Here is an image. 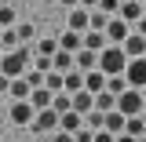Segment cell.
Listing matches in <instances>:
<instances>
[{
    "instance_id": "24",
    "label": "cell",
    "mask_w": 146,
    "mask_h": 142,
    "mask_svg": "<svg viewBox=\"0 0 146 142\" xmlns=\"http://www.w3.org/2000/svg\"><path fill=\"white\" fill-rule=\"evenodd\" d=\"M124 131H128V135H146V117H143V113H135V117H128Z\"/></svg>"
},
{
    "instance_id": "14",
    "label": "cell",
    "mask_w": 146,
    "mask_h": 142,
    "mask_svg": "<svg viewBox=\"0 0 146 142\" xmlns=\"http://www.w3.org/2000/svg\"><path fill=\"white\" fill-rule=\"evenodd\" d=\"M121 18H128V22H139V18L146 15L143 11V0H121V11H117Z\"/></svg>"
},
{
    "instance_id": "29",
    "label": "cell",
    "mask_w": 146,
    "mask_h": 142,
    "mask_svg": "<svg viewBox=\"0 0 146 142\" xmlns=\"http://www.w3.org/2000/svg\"><path fill=\"white\" fill-rule=\"evenodd\" d=\"M99 11H106V15H117V11H121V0H99Z\"/></svg>"
},
{
    "instance_id": "2",
    "label": "cell",
    "mask_w": 146,
    "mask_h": 142,
    "mask_svg": "<svg viewBox=\"0 0 146 142\" xmlns=\"http://www.w3.org/2000/svg\"><path fill=\"white\" fill-rule=\"evenodd\" d=\"M99 69L106 73V77L124 73V69H128V51L121 48V44H106V48L99 51Z\"/></svg>"
},
{
    "instance_id": "12",
    "label": "cell",
    "mask_w": 146,
    "mask_h": 142,
    "mask_svg": "<svg viewBox=\"0 0 146 142\" xmlns=\"http://www.w3.org/2000/svg\"><path fill=\"white\" fill-rule=\"evenodd\" d=\"M51 62H55V69H58V73H70L73 66H77V51H66V48H58V51L51 55Z\"/></svg>"
},
{
    "instance_id": "22",
    "label": "cell",
    "mask_w": 146,
    "mask_h": 142,
    "mask_svg": "<svg viewBox=\"0 0 146 142\" xmlns=\"http://www.w3.org/2000/svg\"><path fill=\"white\" fill-rule=\"evenodd\" d=\"M0 40H4V48H18V44H22L18 26H0Z\"/></svg>"
},
{
    "instance_id": "19",
    "label": "cell",
    "mask_w": 146,
    "mask_h": 142,
    "mask_svg": "<svg viewBox=\"0 0 146 142\" xmlns=\"http://www.w3.org/2000/svg\"><path fill=\"white\" fill-rule=\"evenodd\" d=\"M51 98H55V91H51V88H44V84H40V88H33V91H29V102H33L36 109L51 106Z\"/></svg>"
},
{
    "instance_id": "3",
    "label": "cell",
    "mask_w": 146,
    "mask_h": 142,
    "mask_svg": "<svg viewBox=\"0 0 146 142\" xmlns=\"http://www.w3.org/2000/svg\"><path fill=\"white\" fill-rule=\"evenodd\" d=\"M117 109H121L124 117L143 113V109H146V95H143V88H124L121 95H117Z\"/></svg>"
},
{
    "instance_id": "13",
    "label": "cell",
    "mask_w": 146,
    "mask_h": 142,
    "mask_svg": "<svg viewBox=\"0 0 146 142\" xmlns=\"http://www.w3.org/2000/svg\"><path fill=\"white\" fill-rule=\"evenodd\" d=\"M58 48H66V51H80V48H84V33H77V29L66 26V33L58 36Z\"/></svg>"
},
{
    "instance_id": "25",
    "label": "cell",
    "mask_w": 146,
    "mask_h": 142,
    "mask_svg": "<svg viewBox=\"0 0 146 142\" xmlns=\"http://www.w3.org/2000/svg\"><path fill=\"white\" fill-rule=\"evenodd\" d=\"M84 124L95 127V131H99V127H106V113H102V109H91V113H84Z\"/></svg>"
},
{
    "instance_id": "28",
    "label": "cell",
    "mask_w": 146,
    "mask_h": 142,
    "mask_svg": "<svg viewBox=\"0 0 146 142\" xmlns=\"http://www.w3.org/2000/svg\"><path fill=\"white\" fill-rule=\"evenodd\" d=\"M0 26H15V4H0Z\"/></svg>"
},
{
    "instance_id": "34",
    "label": "cell",
    "mask_w": 146,
    "mask_h": 142,
    "mask_svg": "<svg viewBox=\"0 0 146 142\" xmlns=\"http://www.w3.org/2000/svg\"><path fill=\"white\" fill-rule=\"evenodd\" d=\"M117 142H139V135H128V131H121V135H117Z\"/></svg>"
},
{
    "instance_id": "36",
    "label": "cell",
    "mask_w": 146,
    "mask_h": 142,
    "mask_svg": "<svg viewBox=\"0 0 146 142\" xmlns=\"http://www.w3.org/2000/svg\"><path fill=\"white\" fill-rule=\"evenodd\" d=\"M58 4H62V7H77L80 0H58Z\"/></svg>"
},
{
    "instance_id": "20",
    "label": "cell",
    "mask_w": 146,
    "mask_h": 142,
    "mask_svg": "<svg viewBox=\"0 0 146 142\" xmlns=\"http://www.w3.org/2000/svg\"><path fill=\"white\" fill-rule=\"evenodd\" d=\"M124 124H128V117L121 113V109H110V113H106V127L113 131V135H121V131H124Z\"/></svg>"
},
{
    "instance_id": "5",
    "label": "cell",
    "mask_w": 146,
    "mask_h": 142,
    "mask_svg": "<svg viewBox=\"0 0 146 142\" xmlns=\"http://www.w3.org/2000/svg\"><path fill=\"white\" fill-rule=\"evenodd\" d=\"M58 117H62V113H58L55 106H44V109H36V117L29 120V127H33L36 135H40V131L51 135V131H58Z\"/></svg>"
},
{
    "instance_id": "39",
    "label": "cell",
    "mask_w": 146,
    "mask_h": 142,
    "mask_svg": "<svg viewBox=\"0 0 146 142\" xmlns=\"http://www.w3.org/2000/svg\"><path fill=\"white\" fill-rule=\"evenodd\" d=\"M139 142H146V135H139Z\"/></svg>"
},
{
    "instance_id": "26",
    "label": "cell",
    "mask_w": 146,
    "mask_h": 142,
    "mask_svg": "<svg viewBox=\"0 0 146 142\" xmlns=\"http://www.w3.org/2000/svg\"><path fill=\"white\" fill-rule=\"evenodd\" d=\"M110 18H113V15L99 11V7H91V29H106V26H110Z\"/></svg>"
},
{
    "instance_id": "40",
    "label": "cell",
    "mask_w": 146,
    "mask_h": 142,
    "mask_svg": "<svg viewBox=\"0 0 146 142\" xmlns=\"http://www.w3.org/2000/svg\"><path fill=\"white\" fill-rule=\"evenodd\" d=\"M143 95H146V88H143Z\"/></svg>"
},
{
    "instance_id": "11",
    "label": "cell",
    "mask_w": 146,
    "mask_h": 142,
    "mask_svg": "<svg viewBox=\"0 0 146 142\" xmlns=\"http://www.w3.org/2000/svg\"><path fill=\"white\" fill-rule=\"evenodd\" d=\"M84 88H88L91 95H99V91H106V73L99 69V66H95V69H88V73H84Z\"/></svg>"
},
{
    "instance_id": "1",
    "label": "cell",
    "mask_w": 146,
    "mask_h": 142,
    "mask_svg": "<svg viewBox=\"0 0 146 142\" xmlns=\"http://www.w3.org/2000/svg\"><path fill=\"white\" fill-rule=\"evenodd\" d=\"M29 62H33V51L29 48H7V51L0 55V73H7V77H22V73L29 69Z\"/></svg>"
},
{
    "instance_id": "21",
    "label": "cell",
    "mask_w": 146,
    "mask_h": 142,
    "mask_svg": "<svg viewBox=\"0 0 146 142\" xmlns=\"http://www.w3.org/2000/svg\"><path fill=\"white\" fill-rule=\"evenodd\" d=\"M95 109H102V113H110V109H117V95H113V91H99V95H95Z\"/></svg>"
},
{
    "instance_id": "6",
    "label": "cell",
    "mask_w": 146,
    "mask_h": 142,
    "mask_svg": "<svg viewBox=\"0 0 146 142\" xmlns=\"http://www.w3.org/2000/svg\"><path fill=\"white\" fill-rule=\"evenodd\" d=\"M124 77H128V84H131V88H146V55H139V58H128Z\"/></svg>"
},
{
    "instance_id": "27",
    "label": "cell",
    "mask_w": 146,
    "mask_h": 142,
    "mask_svg": "<svg viewBox=\"0 0 146 142\" xmlns=\"http://www.w3.org/2000/svg\"><path fill=\"white\" fill-rule=\"evenodd\" d=\"M33 51H36V55H55V51H58V40H51V36H44V40H40V44L33 48Z\"/></svg>"
},
{
    "instance_id": "41",
    "label": "cell",
    "mask_w": 146,
    "mask_h": 142,
    "mask_svg": "<svg viewBox=\"0 0 146 142\" xmlns=\"http://www.w3.org/2000/svg\"><path fill=\"white\" fill-rule=\"evenodd\" d=\"M143 4H146V0H143Z\"/></svg>"
},
{
    "instance_id": "7",
    "label": "cell",
    "mask_w": 146,
    "mask_h": 142,
    "mask_svg": "<svg viewBox=\"0 0 146 142\" xmlns=\"http://www.w3.org/2000/svg\"><path fill=\"white\" fill-rule=\"evenodd\" d=\"M70 29H77V33L91 29V7H84V4L70 7Z\"/></svg>"
},
{
    "instance_id": "23",
    "label": "cell",
    "mask_w": 146,
    "mask_h": 142,
    "mask_svg": "<svg viewBox=\"0 0 146 142\" xmlns=\"http://www.w3.org/2000/svg\"><path fill=\"white\" fill-rule=\"evenodd\" d=\"M80 88H84V69H77V66H73V69L66 73V91L73 95V91H80Z\"/></svg>"
},
{
    "instance_id": "35",
    "label": "cell",
    "mask_w": 146,
    "mask_h": 142,
    "mask_svg": "<svg viewBox=\"0 0 146 142\" xmlns=\"http://www.w3.org/2000/svg\"><path fill=\"white\" fill-rule=\"evenodd\" d=\"M135 33H143V36H146V15L139 18V22H135Z\"/></svg>"
},
{
    "instance_id": "4",
    "label": "cell",
    "mask_w": 146,
    "mask_h": 142,
    "mask_svg": "<svg viewBox=\"0 0 146 142\" xmlns=\"http://www.w3.org/2000/svg\"><path fill=\"white\" fill-rule=\"evenodd\" d=\"M7 117H11V124H15V127H29V120L36 117V106L29 102V98H11Z\"/></svg>"
},
{
    "instance_id": "10",
    "label": "cell",
    "mask_w": 146,
    "mask_h": 142,
    "mask_svg": "<svg viewBox=\"0 0 146 142\" xmlns=\"http://www.w3.org/2000/svg\"><path fill=\"white\" fill-rule=\"evenodd\" d=\"M70 102H73L77 113H91V109H95V95H91L88 88H80V91H73V95H70Z\"/></svg>"
},
{
    "instance_id": "38",
    "label": "cell",
    "mask_w": 146,
    "mask_h": 142,
    "mask_svg": "<svg viewBox=\"0 0 146 142\" xmlns=\"http://www.w3.org/2000/svg\"><path fill=\"white\" fill-rule=\"evenodd\" d=\"M4 51H7V48H4V40H0V55H4Z\"/></svg>"
},
{
    "instance_id": "15",
    "label": "cell",
    "mask_w": 146,
    "mask_h": 142,
    "mask_svg": "<svg viewBox=\"0 0 146 142\" xmlns=\"http://www.w3.org/2000/svg\"><path fill=\"white\" fill-rule=\"evenodd\" d=\"M106 44H110L106 29H84V48H91V51H102Z\"/></svg>"
},
{
    "instance_id": "18",
    "label": "cell",
    "mask_w": 146,
    "mask_h": 142,
    "mask_svg": "<svg viewBox=\"0 0 146 142\" xmlns=\"http://www.w3.org/2000/svg\"><path fill=\"white\" fill-rule=\"evenodd\" d=\"M58 127H66V131H77V127H84V113H77V109H66V113L58 117Z\"/></svg>"
},
{
    "instance_id": "37",
    "label": "cell",
    "mask_w": 146,
    "mask_h": 142,
    "mask_svg": "<svg viewBox=\"0 0 146 142\" xmlns=\"http://www.w3.org/2000/svg\"><path fill=\"white\" fill-rule=\"evenodd\" d=\"M80 4H84V7H99V0H80Z\"/></svg>"
},
{
    "instance_id": "8",
    "label": "cell",
    "mask_w": 146,
    "mask_h": 142,
    "mask_svg": "<svg viewBox=\"0 0 146 142\" xmlns=\"http://www.w3.org/2000/svg\"><path fill=\"white\" fill-rule=\"evenodd\" d=\"M131 33L128 29V18H121V15H113L110 18V26H106V36H110V44H124V36Z\"/></svg>"
},
{
    "instance_id": "31",
    "label": "cell",
    "mask_w": 146,
    "mask_h": 142,
    "mask_svg": "<svg viewBox=\"0 0 146 142\" xmlns=\"http://www.w3.org/2000/svg\"><path fill=\"white\" fill-rule=\"evenodd\" d=\"M95 142H117V135H113L110 127H99V131H95Z\"/></svg>"
},
{
    "instance_id": "33",
    "label": "cell",
    "mask_w": 146,
    "mask_h": 142,
    "mask_svg": "<svg viewBox=\"0 0 146 142\" xmlns=\"http://www.w3.org/2000/svg\"><path fill=\"white\" fill-rule=\"evenodd\" d=\"M18 36H22V44L33 40V26H29V22H18Z\"/></svg>"
},
{
    "instance_id": "17",
    "label": "cell",
    "mask_w": 146,
    "mask_h": 142,
    "mask_svg": "<svg viewBox=\"0 0 146 142\" xmlns=\"http://www.w3.org/2000/svg\"><path fill=\"white\" fill-rule=\"evenodd\" d=\"M95 66H99V51H91V48H80V51H77V69H95Z\"/></svg>"
},
{
    "instance_id": "16",
    "label": "cell",
    "mask_w": 146,
    "mask_h": 142,
    "mask_svg": "<svg viewBox=\"0 0 146 142\" xmlns=\"http://www.w3.org/2000/svg\"><path fill=\"white\" fill-rule=\"evenodd\" d=\"M29 91H33V84L26 80V73L22 77H11V91H7L11 98H29Z\"/></svg>"
},
{
    "instance_id": "9",
    "label": "cell",
    "mask_w": 146,
    "mask_h": 142,
    "mask_svg": "<svg viewBox=\"0 0 146 142\" xmlns=\"http://www.w3.org/2000/svg\"><path fill=\"white\" fill-rule=\"evenodd\" d=\"M121 48L128 51V58H139V55H146V36L131 29V33L124 36V44H121Z\"/></svg>"
},
{
    "instance_id": "30",
    "label": "cell",
    "mask_w": 146,
    "mask_h": 142,
    "mask_svg": "<svg viewBox=\"0 0 146 142\" xmlns=\"http://www.w3.org/2000/svg\"><path fill=\"white\" fill-rule=\"evenodd\" d=\"M26 80H29L33 88H40V84H44V73L40 69H26Z\"/></svg>"
},
{
    "instance_id": "32",
    "label": "cell",
    "mask_w": 146,
    "mask_h": 142,
    "mask_svg": "<svg viewBox=\"0 0 146 142\" xmlns=\"http://www.w3.org/2000/svg\"><path fill=\"white\" fill-rule=\"evenodd\" d=\"M51 142H73V131L58 127V131H51Z\"/></svg>"
}]
</instances>
